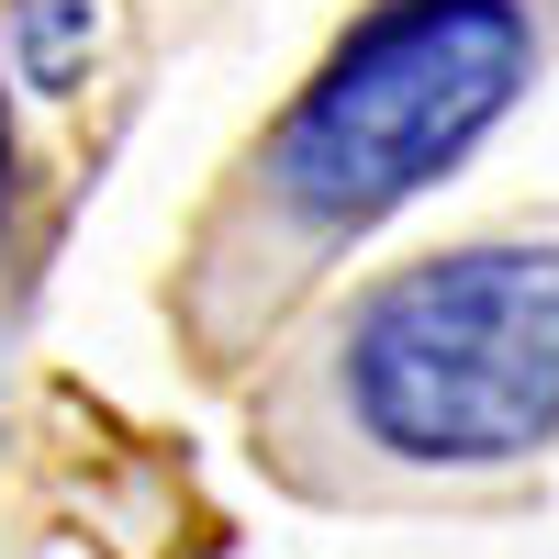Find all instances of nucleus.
<instances>
[{
    "label": "nucleus",
    "mask_w": 559,
    "mask_h": 559,
    "mask_svg": "<svg viewBox=\"0 0 559 559\" xmlns=\"http://www.w3.org/2000/svg\"><path fill=\"white\" fill-rule=\"evenodd\" d=\"M347 426L414 471H492L559 437V247H459L336 324Z\"/></svg>",
    "instance_id": "nucleus-2"
},
{
    "label": "nucleus",
    "mask_w": 559,
    "mask_h": 559,
    "mask_svg": "<svg viewBox=\"0 0 559 559\" xmlns=\"http://www.w3.org/2000/svg\"><path fill=\"white\" fill-rule=\"evenodd\" d=\"M537 45V0H381L202 224V324H224V302L302 292L347 236L437 191L526 102Z\"/></svg>",
    "instance_id": "nucleus-1"
},
{
    "label": "nucleus",
    "mask_w": 559,
    "mask_h": 559,
    "mask_svg": "<svg viewBox=\"0 0 559 559\" xmlns=\"http://www.w3.org/2000/svg\"><path fill=\"white\" fill-rule=\"evenodd\" d=\"M90 45H102V12H90V0H12V23H0V57H12L23 90H68Z\"/></svg>",
    "instance_id": "nucleus-3"
},
{
    "label": "nucleus",
    "mask_w": 559,
    "mask_h": 559,
    "mask_svg": "<svg viewBox=\"0 0 559 559\" xmlns=\"http://www.w3.org/2000/svg\"><path fill=\"white\" fill-rule=\"evenodd\" d=\"M12 68V57H0ZM0 213H12V112H0Z\"/></svg>",
    "instance_id": "nucleus-4"
}]
</instances>
